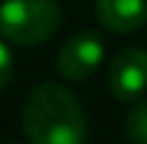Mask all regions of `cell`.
Here are the masks:
<instances>
[{"instance_id":"cell-1","label":"cell","mask_w":147,"mask_h":144,"mask_svg":"<svg viewBox=\"0 0 147 144\" xmlns=\"http://www.w3.org/2000/svg\"><path fill=\"white\" fill-rule=\"evenodd\" d=\"M23 131L31 144H85V111L65 85L41 82L26 95Z\"/></svg>"},{"instance_id":"cell-8","label":"cell","mask_w":147,"mask_h":144,"mask_svg":"<svg viewBox=\"0 0 147 144\" xmlns=\"http://www.w3.org/2000/svg\"><path fill=\"white\" fill-rule=\"evenodd\" d=\"M3 144H13V142H3Z\"/></svg>"},{"instance_id":"cell-6","label":"cell","mask_w":147,"mask_h":144,"mask_svg":"<svg viewBox=\"0 0 147 144\" xmlns=\"http://www.w3.org/2000/svg\"><path fill=\"white\" fill-rule=\"evenodd\" d=\"M124 131L134 144H147V100H137L127 119H124Z\"/></svg>"},{"instance_id":"cell-5","label":"cell","mask_w":147,"mask_h":144,"mask_svg":"<svg viewBox=\"0 0 147 144\" xmlns=\"http://www.w3.org/2000/svg\"><path fill=\"white\" fill-rule=\"evenodd\" d=\"M96 15L114 33H132L147 23V0H96Z\"/></svg>"},{"instance_id":"cell-2","label":"cell","mask_w":147,"mask_h":144,"mask_svg":"<svg viewBox=\"0 0 147 144\" xmlns=\"http://www.w3.org/2000/svg\"><path fill=\"white\" fill-rule=\"evenodd\" d=\"M62 26V8L57 0H3L0 5V36L36 46L49 41Z\"/></svg>"},{"instance_id":"cell-7","label":"cell","mask_w":147,"mask_h":144,"mask_svg":"<svg viewBox=\"0 0 147 144\" xmlns=\"http://www.w3.org/2000/svg\"><path fill=\"white\" fill-rule=\"evenodd\" d=\"M10 75H13V54L5 46V41H0V90L8 85Z\"/></svg>"},{"instance_id":"cell-3","label":"cell","mask_w":147,"mask_h":144,"mask_svg":"<svg viewBox=\"0 0 147 144\" xmlns=\"http://www.w3.org/2000/svg\"><path fill=\"white\" fill-rule=\"evenodd\" d=\"M103 54H106L103 39L96 31H83V33L70 36L62 44V49L57 54V70L65 80L83 82L101 67Z\"/></svg>"},{"instance_id":"cell-4","label":"cell","mask_w":147,"mask_h":144,"mask_svg":"<svg viewBox=\"0 0 147 144\" xmlns=\"http://www.w3.org/2000/svg\"><path fill=\"white\" fill-rule=\"evenodd\" d=\"M109 90L116 100L132 103L140 100L147 90V52L140 46H129L116 54L109 67Z\"/></svg>"}]
</instances>
